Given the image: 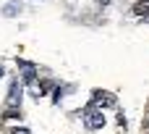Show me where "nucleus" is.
Returning a JSON list of instances; mask_svg holds the SVG:
<instances>
[{"label": "nucleus", "instance_id": "10", "mask_svg": "<svg viewBox=\"0 0 149 134\" xmlns=\"http://www.w3.org/2000/svg\"><path fill=\"white\" fill-rule=\"evenodd\" d=\"M105 3H110V0H102V5H105Z\"/></svg>", "mask_w": 149, "mask_h": 134}, {"label": "nucleus", "instance_id": "4", "mask_svg": "<svg viewBox=\"0 0 149 134\" xmlns=\"http://www.w3.org/2000/svg\"><path fill=\"white\" fill-rule=\"evenodd\" d=\"M18 100H21V90H18V84L13 82V84H10V97H8V105H16Z\"/></svg>", "mask_w": 149, "mask_h": 134}, {"label": "nucleus", "instance_id": "6", "mask_svg": "<svg viewBox=\"0 0 149 134\" xmlns=\"http://www.w3.org/2000/svg\"><path fill=\"white\" fill-rule=\"evenodd\" d=\"M16 118H21V111H16V108H10V111L3 113V121H16Z\"/></svg>", "mask_w": 149, "mask_h": 134}, {"label": "nucleus", "instance_id": "8", "mask_svg": "<svg viewBox=\"0 0 149 134\" xmlns=\"http://www.w3.org/2000/svg\"><path fill=\"white\" fill-rule=\"evenodd\" d=\"M144 129H147V132H149V118H147V121H144Z\"/></svg>", "mask_w": 149, "mask_h": 134}, {"label": "nucleus", "instance_id": "7", "mask_svg": "<svg viewBox=\"0 0 149 134\" xmlns=\"http://www.w3.org/2000/svg\"><path fill=\"white\" fill-rule=\"evenodd\" d=\"M13 134H29V132H26V129H21V132H18V129H16V132H13Z\"/></svg>", "mask_w": 149, "mask_h": 134}, {"label": "nucleus", "instance_id": "1", "mask_svg": "<svg viewBox=\"0 0 149 134\" xmlns=\"http://www.w3.org/2000/svg\"><path fill=\"white\" fill-rule=\"evenodd\" d=\"M84 121H86L89 129H100V126L105 124V116H102V111H100L97 105H92V108L84 113Z\"/></svg>", "mask_w": 149, "mask_h": 134}, {"label": "nucleus", "instance_id": "2", "mask_svg": "<svg viewBox=\"0 0 149 134\" xmlns=\"http://www.w3.org/2000/svg\"><path fill=\"white\" fill-rule=\"evenodd\" d=\"M92 100H94V105H97V108H105V105H115V95H110V92H102V90H94Z\"/></svg>", "mask_w": 149, "mask_h": 134}, {"label": "nucleus", "instance_id": "9", "mask_svg": "<svg viewBox=\"0 0 149 134\" xmlns=\"http://www.w3.org/2000/svg\"><path fill=\"white\" fill-rule=\"evenodd\" d=\"M0 76H3V66H0Z\"/></svg>", "mask_w": 149, "mask_h": 134}, {"label": "nucleus", "instance_id": "3", "mask_svg": "<svg viewBox=\"0 0 149 134\" xmlns=\"http://www.w3.org/2000/svg\"><path fill=\"white\" fill-rule=\"evenodd\" d=\"M18 68H21V76H24V82H34V76H37V68H34L31 63H26V61H18Z\"/></svg>", "mask_w": 149, "mask_h": 134}, {"label": "nucleus", "instance_id": "5", "mask_svg": "<svg viewBox=\"0 0 149 134\" xmlns=\"http://www.w3.org/2000/svg\"><path fill=\"white\" fill-rule=\"evenodd\" d=\"M134 13H136V16H144V13H147V16H149V0L136 3V5H134Z\"/></svg>", "mask_w": 149, "mask_h": 134}]
</instances>
